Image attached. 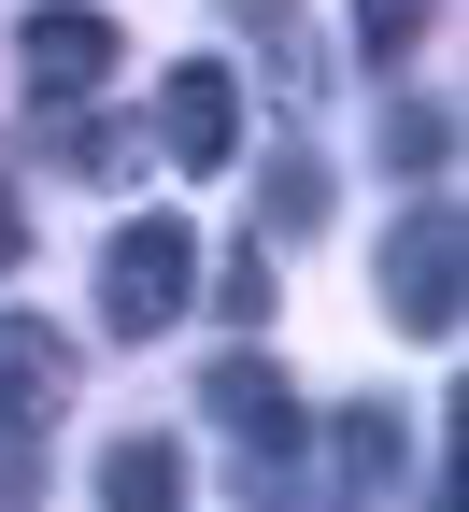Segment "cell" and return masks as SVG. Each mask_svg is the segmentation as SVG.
I'll use <instances>...</instances> for the list:
<instances>
[{
    "instance_id": "7",
    "label": "cell",
    "mask_w": 469,
    "mask_h": 512,
    "mask_svg": "<svg viewBox=\"0 0 469 512\" xmlns=\"http://www.w3.org/2000/svg\"><path fill=\"white\" fill-rule=\"evenodd\" d=\"M327 470H342V512H384V498H398V470H413V441H398V413H384V399L327 413Z\"/></svg>"
},
{
    "instance_id": "11",
    "label": "cell",
    "mask_w": 469,
    "mask_h": 512,
    "mask_svg": "<svg viewBox=\"0 0 469 512\" xmlns=\"http://www.w3.org/2000/svg\"><path fill=\"white\" fill-rule=\"evenodd\" d=\"M441 157H455V114H441V100H398V114H384V171L441 185Z\"/></svg>"
},
{
    "instance_id": "10",
    "label": "cell",
    "mask_w": 469,
    "mask_h": 512,
    "mask_svg": "<svg viewBox=\"0 0 469 512\" xmlns=\"http://www.w3.org/2000/svg\"><path fill=\"white\" fill-rule=\"evenodd\" d=\"M256 228H271V242H313V228H327V171H313V157H271V185H256Z\"/></svg>"
},
{
    "instance_id": "13",
    "label": "cell",
    "mask_w": 469,
    "mask_h": 512,
    "mask_svg": "<svg viewBox=\"0 0 469 512\" xmlns=\"http://www.w3.org/2000/svg\"><path fill=\"white\" fill-rule=\"evenodd\" d=\"M413 29H427V0H356V43H370V57H398Z\"/></svg>"
},
{
    "instance_id": "3",
    "label": "cell",
    "mask_w": 469,
    "mask_h": 512,
    "mask_svg": "<svg viewBox=\"0 0 469 512\" xmlns=\"http://www.w3.org/2000/svg\"><path fill=\"white\" fill-rule=\"evenodd\" d=\"M15 72H29L43 114H57V100H100V72H114V15H100V0H29Z\"/></svg>"
},
{
    "instance_id": "5",
    "label": "cell",
    "mask_w": 469,
    "mask_h": 512,
    "mask_svg": "<svg viewBox=\"0 0 469 512\" xmlns=\"http://www.w3.org/2000/svg\"><path fill=\"white\" fill-rule=\"evenodd\" d=\"M143 143H157L171 171H228V157H242V86L214 72V57H185V72L157 86V114H143Z\"/></svg>"
},
{
    "instance_id": "14",
    "label": "cell",
    "mask_w": 469,
    "mask_h": 512,
    "mask_svg": "<svg viewBox=\"0 0 469 512\" xmlns=\"http://www.w3.org/2000/svg\"><path fill=\"white\" fill-rule=\"evenodd\" d=\"M228 15H242V29H256V43H271V57H285V43H299V0H228Z\"/></svg>"
},
{
    "instance_id": "2",
    "label": "cell",
    "mask_w": 469,
    "mask_h": 512,
    "mask_svg": "<svg viewBox=\"0 0 469 512\" xmlns=\"http://www.w3.org/2000/svg\"><path fill=\"white\" fill-rule=\"evenodd\" d=\"M72 384H86V356L43 328V313H0V456H29V441L72 413Z\"/></svg>"
},
{
    "instance_id": "8",
    "label": "cell",
    "mask_w": 469,
    "mask_h": 512,
    "mask_svg": "<svg viewBox=\"0 0 469 512\" xmlns=\"http://www.w3.org/2000/svg\"><path fill=\"white\" fill-rule=\"evenodd\" d=\"M43 143H57V171H72V185H143V171H157V143H143L128 114H72V128L43 114Z\"/></svg>"
},
{
    "instance_id": "4",
    "label": "cell",
    "mask_w": 469,
    "mask_h": 512,
    "mask_svg": "<svg viewBox=\"0 0 469 512\" xmlns=\"http://www.w3.org/2000/svg\"><path fill=\"white\" fill-rule=\"evenodd\" d=\"M384 313L413 342H455V214L441 200H413V214L384 228Z\"/></svg>"
},
{
    "instance_id": "15",
    "label": "cell",
    "mask_w": 469,
    "mask_h": 512,
    "mask_svg": "<svg viewBox=\"0 0 469 512\" xmlns=\"http://www.w3.org/2000/svg\"><path fill=\"white\" fill-rule=\"evenodd\" d=\"M0 512H43V470L29 456H0Z\"/></svg>"
},
{
    "instance_id": "12",
    "label": "cell",
    "mask_w": 469,
    "mask_h": 512,
    "mask_svg": "<svg viewBox=\"0 0 469 512\" xmlns=\"http://www.w3.org/2000/svg\"><path fill=\"white\" fill-rule=\"evenodd\" d=\"M199 271H214V313H228V328L271 313V271H256V256H199Z\"/></svg>"
},
{
    "instance_id": "1",
    "label": "cell",
    "mask_w": 469,
    "mask_h": 512,
    "mask_svg": "<svg viewBox=\"0 0 469 512\" xmlns=\"http://www.w3.org/2000/svg\"><path fill=\"white\" fill-rule=\"evenodd\" d=\"M185 299H199V228H185V214H128V228L100 242V328H114V342H157Z\"/></svg>"
},
{
    "instance_id": "16",
    "label": "cell",
    "mask_w": 469,
    "mask_h": 512,
    "mask_svg": "<svg viewBox=\"0 0 469 512\" xmlns=\"http://www.w3.org/2000/svg\"><path fill=\"white\" fill-rule=\"evenodd\" d=\"M15 256H29V214H15V185H0V271H15Z\"/></svg>"
},
{
    "instance_id": "6",
    "label": "cell",
    "mask_w": 469,
    "mask_h": 512,
    "mask_svg": "<svg viewBox=\"0 0 469 512\" xmlns=\"http://www.w3.org/2000/svg\"><path fill=\"white\" fill-rule=\"evenodd\" d=\"M199 399H214V427L256 456V484H285V470H299V399H285V384L256 370V356H228L214 384H199Z\"/></svg>"
},
{
    "instance_id": "9",
    "label": "cell",
    "mask_w": 469,
    "mask_h": 512,
    "mask_svg": "<svg viewBox=\"0 0 469 512\" xmlns=\"http://www.w3.org/2000/svg\"><path fill=\"white\" fill-rule=\"evenodd\" d=\"M100 512H185V441L128 427L114 456H100Z\"/></svg>"
}]
</instances>
